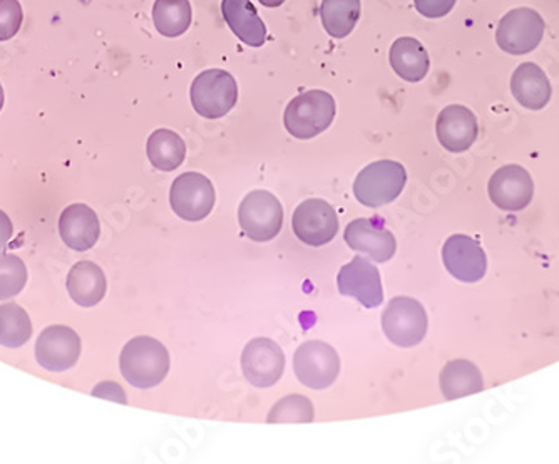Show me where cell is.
<instances>
[{
	"mask_svg": "<svg viewBox=\"0 0 559 464\" xmlns=\"http://www.w3.org/2000/svg\"><path fill=\"white\" fill-rule=\"evenodd\" d=\"M169 353L162 342L153 337L131 338L119 357L122 378L138 389L162 384L169 372Z\"/></svg>",
	"mask_w": 559,
	"mask_h": 464,
	"instance_id": "1",
	"label": "cell"
},
{
	"mask_svg": "<svg viewBox=\"0 0 559 464\" xmlns=\"http://www.w3.org/2000/svg\"><path fill=\"white\" fill-rule=\"evenodd\" d=\"M335 99L326 91L312 90L298 94L285 109L284 123L288 133L298 140H310L329 130L334 123Z\"/></svg>",
	"mask_w": 559,
	"mask_h": 464,
	"instance_id": "2",
	"label": "cell"
},
{
	"mask_svg": "<svg viewBox=\"0 0 559 464\" xmlns=\"http://www.w3.org/2000/svg\"><path fill=\"white\" fill-rule=\"evenodd\" d=\"M407 174L401 163L392 159L372 163L354 181L355 199L369 209L394 202L404 190Z\"/></svg>",
	"mask_w": 559,
	"mask_h": 464,
	"instance_id": "3",
	"label": "cell"
},
{
	"mask_svg": "<svg viewBox=\"0 0 559 464\" xmlns=\"http://www.w3.org/2000/svg\"><path fill=\"white\" fill-rule=\"evenodd\" d=\"M191 105L203 118L219 119L237 106L238 84L230 72L209 69L191 84Z\"/></svg>",
	"mask_w": 559,
	"mask_h": 464,
	"instance_id": "4",
	"label": "cell"
},
{
	"mask_svg": "<svg viewBox=\"0 0 559 464\" xmlns=\"http://www.w3.org/2000/svg\"><path fill=\"white\" fill-rule=\"evenodd\" d=\"M545 29V19L535 9H513L499 22L496 43L508 55H530L542 44Z\"/></svg>",
	"mask_w": 559,
	"mask_h": 464,
	"instance_id": "5",
	"label": "cell"
},
{
	"mask_svg": "<svg viewBox=\"0 0 559 464\" xmlns=\"http://www.w3.org/2000/svg\"><path fill=\"white\" fill-rule=\"evenodd\" d=\"M427 312L419 300L411 297H395L382 313V329L395 346H417L427 334Z\"/></svg>",
	"mask_w": 559,
	"mask_h": 464,
	"instance_id": "6",
	"label": "cell"
},
{
	"mask_svg": "<svg viewBox=\"0 0 559 464\" xmlns=\"http://www.w3.org/2000/svg\"><path fill=\"white\" fill-rule=\"evenodd\" d=\"M238 222L243 234L251 240H273L284 225V209L270 191H251L241 202Z\"/></svg>",
	"mask_w": 559,
	"mask_h": 464,
	"instance_id": "7",
	"label": "cell"
},
{
	"mask_svg": "<svg viewBox=\"0 0 559 464\" xmlns=\"http://www.w3.org/2000/svg\"><path fill=\"white\" fill-rule=\"evenodd\" d=\"M294 371L307 388L326 389L334 384L341 372V359L337 350L325 342H305L295 353Z\"/></svg>",
	"mask_w": 559,
	"mask_h": 464,
	"instance_id": "8",
	"label": "cell"
},
{
	"mask_svg": "<svg viewBox=\"0 0 559 464\" xmlns=\"http://www.w3.org/2000/svg\"><path fill=\"white\" fill-rule=\"evenodd\" d=\"M216 194L212 181L200 174H183L173 181L169 203L173 212L187 222H200L212 213Z\"/></svg>",
	"mask_w": 559,
	"mask_h": 464,
	"instance_id": "9",
	"label": "cell"
},
{
	"mask_svg": "<svg viewBox=\"0 0 559 464\" xmlns=\"http://www.w3.org/2000/svg\"><path fill=\"white\" fill-rule=\"evenodd\" d=\"M241 369L251 385L259 389L272 388L284 376V350L272 338H253L241 354Z\"/></svg>",
	"mask_w": 559,
	"mask_h": 464,
	"instance_id": "10",
	"label": "cell"
},
{
	"mask_svg": "<svg viewBox=\"0 0 559 464\" xmlns=\"http://www.w3.org/2000/svg\"><path fill=\"white\" fill-rule=\"evenodd\" d=\"M292 227L298 240L310 247H322L337 235L338 216L325 200H307L295 210Z\"/></svg>",
	"mask_w": 559,
	"mask_h": 464,
	"instance_id": "11",
	"label": "cell"
},
{
	"mask_svg": "<svg viewBox=\"0 0 559 464\" xmlns=\"http://www.w3.org/2000/svg\"><path fill=\"white\" fill-rule=\"evenodd\" d=\"M81 356V338L71 328L50 325L40 332L36 359L46 371L64 372L74 368Z\"/></svg>",
	"mask_w": 559,
	"mask_h": 464,
	"instance_id": "12",
	"label": "cell"
},
{
	"mask_svg": "<svg viewBox=\"0 0 559 464\" xmlns=\"http://www.w3.org/2000/svg\"><path fill=\"white\" fill-rule=\"evenodd\" d=\"M337 287L342 296L354 297L366 309H376L384 302V288L379 269L360 255L342 266L337 275Z\"/></svg>",
	"mask_w": 559,
	"mask_h": 464,
	"instance_id": "13",
	"label": "cell"
},
{
	"mask_svg": "<svg viewBox=\"0 0 559 464\" xmlns=\"http://www.w3.org/2000/svg\"><path fill=\"white\" fill-rule=\"evenodd\" d=\"M442 260L452 277L466 284H474L485 277L488 259L474 238L467 235H452L442 247Z\"/></svg>",
	"mask_w": 559,
	"mask_h": 464,
	"instance_id": "14",
	"label": "cell"
},
{
	"mask_svg": "<svg viewBox=\"0 0 559 464\" xmlns=\"http://www.w3.org/2000/svg\"><path fill=\"white\" fill-rule=\"evenodd\" d=\"M535 185L523 166H502L489 180V197L504 212H521L530 205Z\"/></svg>",
	"mask_w": 559,
	"mask_h": 464,
	"instance_id": "15",
	"label": "cell"
},
{
	"mask_svg": "<svg viewBox=\"0 0 559 464\" xmlns=\"http://www.w3.org/2000/svg\"><path fill=\"white\" fill-rule=\"evenodd\" d=\"M344 238L352 250L367 253L376 262H388L397 250L394 235L370 218H357L350 222L345 228Z\"/></svg>",
	"mask_w": 559,
	"mask_h": 464,
	"instance_id": "16",
	"label": "cell"
},
{
	"mask_svg": "<svg viewBox=\"0 0 559 464\" xmlns=\"http://www.w3.org/2000/svg\"><path fill=\"white\" fill-rule=\"evenodd\" d=\"M439 143L448 152L463 153L473 146L476 141L479 127L477 118L466 106L451 105L442 109L436 124Z\"/></svg>",
	"mask_w": 559,
	"mask_h": 464,
	"instance_id": "17",
	"label": "cell"
},
{
	"mask_svg": "<svg viewBox=\"0 0 559 464\" xmlns=\"http://www.w3.org/2000/svg\"><path fill=\"white\" fill-rule=\"evenodd\" d=\"M59 234L66 246L75 252L93 249L100 235L96 212L83 203L68 206L59 218Z\"/></svg>",
	"mask_w": 559,
	"mask_h": 464,
	"instance_id": "18",
	"label": "cell"
},
{
	"mask_svg": "<svg viewBox=\"0 0 559 464\" xmlns=\"http://www.w3.org/2000/svg\"><path fill=\"white\" fill-rule=\"evenodd\" d=\"M511 93L523 108L539 111L551 99V84L535 62H524L511 78Z\"/></svg>",
	"mask_w": 559,
	"mask_h": 464,
	"instance_id": "19",
	"label": "cell"
},
{
	"mask_svg": "<svg viewBox=\"0 0 559 464\" xmlns=\"http://www.w3.org/2000/svg\"><path fill=\"white\" fill-rule=\"evenodd\" d=\"M222 14L231 33L250 47H262L266 27L251 0H223Z\"/></svg>",
	"mask_w": 559,
	"mask_h": 464,
	"instance_id": "20",
	"label": "cell"
},
{
	"mask_svg": "<svg viewBox=\"0 0 559 464\" xmlns=\"http://www.w3.org/2000/svg\"><path fill=\"white\" fill-rule=\"evenodd\" d=\"M106 288H108V282H106L105 272L90 260L75 263L69 271L68 292L78 306H97L105 299Z\"/></svg>",
	"mask_w": 559,
	"mask_h": 464,
	"instance_id": "21",
	"label": "cell"
},
{
	"mask_svg": "<svg viewBox=\"0 0 559 464\" xmlns=\"http://www.w3.org/2000/svg\"><path fill=\"white\" fill-rule=\"evenodd\" d=\"M392 69L401 80L419 83L429 72L430 61L426 47L414 37H399L389 52Z\"/></svg>",
	"mask_w": 559,
	"mask_h": 464,
	"instance_id": "22",
	"label": "cell"
},
{
	"mask_svg": "<svg viewBox=\"0 0 559 464\" xmlns=\"http://www.w3.org/2000/svg\"><path fill=\"white\" fill-rule=\"evenodd\" d=\"M485 381L479 369L469 360L457 359L445 364L441 372V391L445 400L454 401L469 394L480 393Z\"/></svg>",
	"mask_w": 559,
	"mask_h": 464,
	"instance_id": "23",
	"label": "cell"
},
{
	"mask_svg": "<svg viewBox=\"0 0 559 464\" xmlns=\"http://www.w3.org/2000/svg\"><path fill=\"white\" fill-rule=\"evenodd\" d=\"M147 158L159 171L180 168L187 158V144L180 134L171 130H156L147 140Z\"/></svg>",
	"mask_w": 559,
	"mask_h": 464,
	"instance_id": "24",
	"label": "cell"
},
{
	"mask_svg": "<svg viewBox=\"0 0 559 464\" xmlns=\"http://www.w3.org/2000/svg\"><path fill=\"white\" fill-rule=\"evenodd\" d=\"M360 12V0H322L320 19L323 29L335 39H345L357 26Z\"/></svg>",
	"mask_w": 559,
	"mask_h": 464,
	"instance_id": "25",
	"label": "cell"
},
{
	"mask_svg": "<svg viewBox=\"0 0 559 464\" xmlns=\"http://www.w3.org/2000/svg\"><path fill=\"white\" fill-rule=\"evenodd\" d=\"M190 0H156L153 8V22L156 31L165 37H180L190 29Z\"/></svg>",
	"mask_w": 559,
	"mask_h": 464,
	"instance_id": "26",
	"label": "cell"
},
{
	"mask_svg": "<svg viewBox=\"0 0 559 464\" xmlns=\"http://www.w3.org/2000/svg\"><path fill=\"white\" fill-rule=\"evenodd\" d=\"M33 335L29 313L17 304L0 306V346L21 347Z\"/></svg>",
	"mask_w": 559,
	"mask_h": 464,
	"instance_id": "27",
	"label": "cell"
},
{
	"mask_svg": "<svg viewBox=\"0 0 559 464\" xmlns=\"http://www.w3.org/2000/svg\"><path fill=\"white\" fill-rule=\"evenodd\" d=\"M316 418L313 404L309 397L300 396V394H292L278 401L270 411L266 423H312Z\"/></svg>",
	"mask_w": 559,
	"mask_h": 464,
	"instance_id": "28",
	"label": "cell"
},
{
	"mask_svg": "<svg viewBox=\"0 0 559 464\" xmlns=\"http://www.w3.org/2000/svg\"><path fill=\"white\" fill-rule=\"evenodd\" d=\"M27 282V269L17 255L0 253V300L21 294Z\"/></svg>",
	"mask_w": 559,
	"mask_h": 464,
	"instance_id": "29",
	"label": "cell"
},
{
	"mask_svg": "<svg viewBox=\"0 0 559 464\" xmlns=\"http://www.w3.org/2000/svg\"><path fill=\"white\" fill-rule=\"evenodd\" d=\"M24 12L19 0H0V43L11 40L21 29Z\"/></svg>",
	"mask_w": 559,
	"mask_h": 464,
	"instance_id": "30",
	"label": "cell"
},
{
	"mask_svg": "<svg viewBox=\"0 0 559 464\" xmlns=\"http://www.w3.org/2000/svg\"><path fill=\"white\" fill-rule=\"evenodd\" d=\"M457 0H414L417 12L427 19L445 17L454 9Z\"/></svg>",
	"mask_w": 559,
	"mask_h": 464,
	"instance_id": "31",
	"label": "cell"
},
{
	"mask_svg": "<svg viewBox=\"0 0 559 464\" xmlns=\"http://www.w3.org/2000/svg\"><path fill=\"white\" fill-rule=\"evenodd\" d=\"M94 396L106 397V400L116 401V403L126 404L128 400H126L124 391L119 388L115 382H103V384L97 385L93 391Z\"/></svg>",
	"mask_w": 559,
	"mask_h": 464,
	"instance_id": "32",
	"label": "cell"
},
{
	"mask_svg": "<svg viewBox=\"0 0 559 464\" xmlns=\"http://www.w3.org/2000/svg\"><path fill=\"white\" fill-rule=\"evenodd\" d=\"M12 234H14V227H12L11 218H9L8 213L0 210V250L8 246Z\"/></svg>",
	"mask_w": 559,
	"mask_h": 464,
	"instance_id": "33",
	"label": "cell"
},
{
	"mask_svg": "<svg viewBox=\"0 0 559 464\" xmlns=\"http://www.w3.org/2000/svg\"><path fill=\"white\" fill-rule=\"evenodd\" d=\"M285 0H260V4L265 5V8H280V5L284 4Z\"/></svg>",
	"mask_w": 559,
	"mask_h": 464,
	"instance_id": "34",
	"label": "cell"
},
{
	"mask_svg": "<svg viewBox=\"0 0 559 464\" xmlns=\"http://www.w3.org/2000/svg\"><path fill=\"white\" fill-rule=\"evenodd\" d=\"M4 108V90H2V84H0V111Z\"/></svg>",
	"mask_w": 559,
	"mask_h": 464,
	"instance_id": "35",
	"label": "cell"
}]
</instances>
